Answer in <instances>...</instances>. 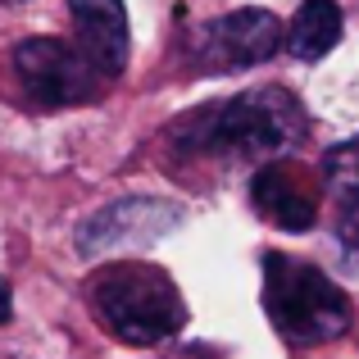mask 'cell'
Listing matches in <instances>:
<instances>
[{"mask_svg":"<svg viewBox=\"0 0 359 359\" xmlns=\"http://www.w3.org/2000/svg\"><path fill=\"white\" fill-rule=\"evenodd\" d=\"M305 132H309L305 105L287 87H250L223 105L187 114L173 128V137H182V146L196 155L273 164V159H287L305 141Z\"/></svg>","mask_w":359,"mask_h":359,"instance_id":"6da1fadb","label":"cell"},{"mask_svg":"<svg viewBox=\"0 0 359 359\" xmlns=\"http://www.w3.org/2000/svg\"><path fill=\"white\" fill-rule=\"evenodd\" d=\"M87 305L109 337L128 346H159L187 327V300L155 264H105L87 282Z\"/></svg>","mask_w":359,"mask_h":359,"instance_id":"7a4b0ae2","label":"cell"},{"mask_svg":"<svg viewBox=\"0 0 359 359\" xmlns=\"http://www.w3.org/2000/svg\"><path fill=\"white\" fill-rule=\"evenodd\" d=\"M264 309L282 341L291 346H323L351 332L355 309L351 296L327 278L323 269L305 259H291L282 250L264 255Z\"/></svg>","mask_w":359,"mask_h":359,"instance_id":"3957f363","label":"cell"},{"mask_svg":"<svg viewBox=\"0 0 359 359\" xmlns=\"http://www.w3.org/2000/svg\"><path fill=\"white\" fill-rule=\"evenodd\" d=\"M14 69H18V82L27 87V96L46 109L91 105L114 82L82 46L60 41V36H27L14 50Z\"/></svg>","mask_w":359,"mask_h":359,"instance_id":"277c9868","label":"cell"},{"mask_svg":"<svg viewBox=\"0 0 359 359\" xmlns=\"http://www.w3.org/2000/svg\"><path fill=\"white\" fill-rule=\"evenodd\" d=\"M287 46L278 14L269 9H232L223 18H210L191 36V60L210 73H245L269 64Z\"/></svg>","mask_w":359,"mask_h":359,"instance_id":"5b68a950","label":"cell"},{"mask_svg":"<svg viewBox=\"0 0 359 359\" xmlns=\"http://www.w3.org/2000/svg\"><path fill=\"white\" fill-rule=\"evenodd\" d=\"M187 219V210L177 201H159V196H128L105 210H96L78 228V255L87 259H105L128 245H150L177 228Z\"/></svg>","mask_w":359,"mask_h":359,"instance_id":"8992f818","label":"cell"},{"mask_svg":"<svg viewBox=\"0 0 359 359\" xmlns=\"http://www.w3.org/2000/svg\"><path fill=\"white\" fill-rule=\"evenodd\" d=\"M250 205L273 228L309 232L318 223V210H323V182L314 177V168L296 164V159H273L255 173Z\"/></svg>","mask_w":359,"mask_h":359,"instance_id":"52a82bcc","label":"cell"},{"mask_svg":"<svg viewBox=\"0 0 359 359\" xmlns=\"http://www.w3.org/2000/svg\"><path fill=\"white\" fill-rule=\"evenodd\" d=\"M69 18L78 27V46L109 78H118L128 69V50H132L128 5L123 0H69Z\"/></svg>","mask_w":359,"mask_h":359,"instance_id":"ba28073f","label":"cell"},{"mask_svg":"<svg viewBox=\"0 0 359 359\" xmlns=\"http://www.w3.org/2000/svg\"><path fill=\"white\" fill-rule=\"evenodd\" d=\"M323 191L337 205V250H341L346 269L359 273V141H346L323 159Z\"/></svg>","mask_w":359,"mask_h":359,"instance_id":"9c48e42d","label":"cell"},{"mask_svg":"<svg viewBox=\"0 0 359 359\" xmlns=\"http://www.w3.org/2000/svg\"><path fill=\"white\" fill-rule=\"evenodd\" d=\"M341 27H346V14H341L337 0H305V5L296 9V18H291V27H287V50L296 55V60L314 64L341 41Z\"/></svg>","mask_w":359,"mask_h":359,"instance_id":"30bf717a","label":"cell"},{"mask_svg":"<svg viewBox=\"0 0 359 359\" xmlns=\"http://www.w3.org/2000/svg\"><path fill=\"white\" fill-rule=\"evenodd\" d=\"M9 318H14V291H9V282L0 278V327H5Z\"/></svg>","mask_w":359,"mask_h":359,"instance_id":"8fae6325","label":"cell"},{"mask_svg":"<svg viewBox=\"0 0 359 359\" xmlns=\"http://www.w3.org/2000/svg\"><path fill=\"white\" fill-rule=\"evenodd\" d=\"M9 5H14V0H9Z\"/></svg>","mask_w":359,"mask_h":359,"instance_id":"7c38bea8","label":"cell"}]
</instances>
